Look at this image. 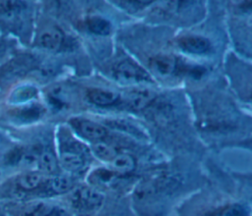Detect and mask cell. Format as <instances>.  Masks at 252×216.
<instances>
[{
  "label": "cell",
  "mask_w": 252,
  "mask_h": 216,
  "mask_svg": "<svg viewBox=\"0 0 252 216\" xmlns=\"http://www.w3.org/2000/svg\"><path fill=\"white\" fill-rule=\"evenodd\" d=\"M72 205L79 212L91 214L102 205L104 196L97 189L91 187H80L72 193Z\"/></svg>",
  "instance_id": "cell-1"
},
{
  "label": "cell",
  "mask_w": 252,
  "mask_h": 216,
  "mask_svg": "<svg viewBox=\"0 0 252 216\" xmlns=\"http://www.w3.org/2000/svg\"><path fill=\"white\" fill-rule=\"evenodd\" d=\"M113 78L123 83H133L151 81L147 72L129 58L117 61L111 70Z\"/></svg>",
  "instance_id": "cell-2"
},
{
  "label": "cell",
  "mask_w": 252,
  "mask_h": 216,
  "mask_svg": "<svg viewBox=\"0 0 252 216\" xmlns=\"http://www.w3.org/2000/svg\"><path fill=\"white\" fill-rule=\"evenodd\" d=\"M59 164L68 173H79L86 167V159L82 151V145L73 143L63 147L59 153Z\"/></svg>",
  "instance_id": "cell-3"
},
{
  "label": "cell",
  "mask_w": 252,
  "mask_h": 216,
  "mask_svg": "<svg viewBox=\"0 0 252 216\" xmlns=\"http://www.w3.org/2000/svg\"><path fill=\"white\" fill-rule=\"evenodd\" d=\"M70 124L79 135L91 141H99L105 137L107 134V131L103 126L88 119H72Z\"/></svg>",
  "instance_id": "cell-4"
},
{
  "label": "cell",
  "mask_w": 252,
  "mask_h": 216,
  "mask_svg": "<svg viewBox=\"0 0 252 216\" xmlns=\"http://www.w3.org/2000/svg\"><path fill=\"white\" fill-rule=\"evenodd\" d=\"M177 44L183 51L191 54H206L211 49L209 40L205 37L197 35L182 36L177 40Z\"/></svg>",
  "instance_id": "cell-5"
},
{
  "label": "cell",
  "mask_w": 252,
  "mask_h": 216,
  "mask_svg": "<svg viewBox=\"0 0 252 216\" xmlns=\"http://www.w3.org/2000/svg\"><path fill=\"white\" fill-rule=\"evenodd\" d=\"M38 43L44 49L55 51L63 43V34L57 27H49L40 33Z\"/></svg>",
  "instance_id": "cell-6"
},
{
  "label": "cell",
  "mask_w": 252,
  "mask_h": 216,
  "mask_svg": "<svg viewBox=\"0 0 252 216\" xmlns=\"http://www.w3.org/2000/svg\"><path fill=\"white\" fill-rule=\"evenodd\" d=\"M87 98L89 101L97 106H109L116 103L119 99V95L113 91L105 90L101 88H92L87 92Z\"/></svg>",
  "instance_id": "cell-7"
},
{
  "label": "cell",
  "mask_w": 252,
  "mask_h": 216,
  "mask_svg": "<svg viewBox=\"0 0 252 216\" xmlns=\"http://www.w3.org/2000/svg\"><path fill=\"white\" fill-rule=\"evenodd\" d=\"M152 68L161 76L172 74L177 66V60L171 55H158L152 58L150 62Z\"/></svg>",
  "instance_id": "cell-8"
},
{
  "label": "cell",
  "mask_w": 252,
  "mask_h": 216,
  "mask_svg": "<svg viewBox=\"0 0 252 216\" xmlns=\"http://www.w3.org/2000/svg\"><path fill=\"white\" fill-rule=\"evenodd\" d=\"M154 99V93L145 90L138 89L129 92L126 95V105L133 110H142Z\"/></svg>",
  "instance_id": "cell-9"
},
{
  "label": "cell",
  "mask_w": 252,
  "mask_h": 216,
  "mask_svg": "<svg viewBox=\"0 0 252 216\" xmlns=\"http://www.w3.org/2000/svg\"><path fill=\"white\" fill-rule=\"evenodd\" d=\"M53 206L44 200H32L27 202L21 209V216H49Z\"/></svg>",
  "instance_id": "cell-10"
},
{
  "label": "cell",
  "mask_w": 252,
  "mask_h": 216,
  "mask_svg": "<svg viewBox=\"0 0 252 216\" xmlns=\"http://www.w3.org/2000/svg\"><path fill=\"white\" fill-rule=\"evenodd\" d=\"M43 183V175L39 172H27L17 179V185L25 191L37 189Z\"/></svg>",
  "instance_id": "cell-11"
},
{
  "label": "cell",
  "mask_w": 252,
  "mask_h": 216,
  "mask_svg": "<svg viewBox=\"0 0 252 216\" xmlns=\"http://www.w3.org/2000/svg\"><path fill=\"white\" fill-rule=\"evenodd\" d=\"M36 165L38 167L39 173L42 175H53L57 170L58 160L55 158L51 151L44 150L38 155Z\"/></svg>",
  "instance_id": "cell-12"
},
{
  "label": "cell",
  "mask_w": 252,
  "mask_h": 216,
  "mask_svg": "<svg viewBox=\"0 0 252 216\" xmlns=\"http://www.w3.org/2000/svg\"><path fill=\"white\" fill-rule=\"evenodd\" d=\"M87 27L92 33L97 35H106L111 30V24L108 20L102 17L94 16L87 20Z\"/></svg>",
  "instance_id": "cell-13"
},
{
  "label": "cell",
  "mask_w": 252,
  "mask_h": 216,
  "mask_svg": "<svg viewBox=\"0 0 252 216\" xmlns=\"http://www.w3.org/2000/svg\"><path fill=\"white\" fill-rule=\"evenodd\" d=\"M49 189L55 193H64L73 189V180L67 175H53L48 181Z\"/></svg>",
  "instance_id": "cell-14"
},
{
  "label": "cell",
  "mask_w": 252,
  "mask_h": 216,
  "mask_svg": "<svg viewBox=\"0 0 252 216\" xmlns=\"http://www.w3.org/2000/svg\"><path fill=\"white\" fill-rule=\"evenodd\" d=\"M116 174L117 173L115 171L99 168V169L94 170L91 174L90 181H91L92 184H94L95 186L106 187L114 181V179L116 177Z\"/></svg>",
  "instance_id": "cell-15"
},
{
  "label": "cell",
  "mask_w": 252,
  "mask_h": 216,
  "mask_svg": "<svg viewBox=\"0 0 252 216\" xmlns=\"http://www.w3.org/2000/svg\"><path fill=\"white\" fill-rule=\"evenodd\" d=\"M92 150H93V153L94 154V156H96L100 160L109 161V162H111L118 154L113 146H111L105 142H102V141L94 142Z\"/></svg>",
  "instance_id": "cell-16"
},
{
  "label": "cell",
  "mask_w": 252,
  "mask_h": 216,
  "mask_svg": "<svg viewBox=\"0 0 252 216\" xmlns=\"http://www.w3.org/2000/svg\"><path fill=\"white\" fill-rule=\"evenodd\" d=\"M111 165L116 173H128L134 169L135 161L132 156L128 154H117L111 161Z\"/></svg>",
  "instance_id": "cell-17"
},
{
  "label": "cell",
  "mask_w": 252,
  "mask_h": 216,
  "mask_svg": "<svg viewBox=\"0 0 252 216\" xmlns=\"http://www.w3.org/2000/svg\"><path fill=\"white\" fill-rule=\"evenodd\" d=\"M36 93V90L34 87L32 86H23L20 87L16 92H15V96L14 100L17 102H23V101H27L29 99H32Z\"/></svg>",
  "instance_id": "cell-18"
},
{
  "label": "cell",
  "mask_w": 252,
  "mask_h": 216,
  "mask_svg": "<svg viewBox=\"0 0 252 216\" xmlns=\"http://www.w3.org/2000/svg\"><path fill=\"white\" fill-rule=\"evenodd\" d=\"M220 216H248V210L241 204H232L226 206Z\"/></svg>",
  "instance_id": "cell-19"
},
{
  "label": "cell",
  "mask_w": 252,
  "mask_h": 216,
  "mask_svg": "<svg viewBox=\"0 0 252 216\" xmlns=\"http://www.w3.org/2000/svg\"><path fill=\"white\" fill-rule=\"evenodd\" d=\"M117 2H119L118 4L121 7L126 8L129 11L130 10L136 11V10H140L144 7H147L148 5L152 4L153 1H133V0H131V1H117Z\"/></svg>",
  "instance_id": "cell-20"
},
{
  "label": "cell",
  "mask_w": 252,
  "mask_h": 216,
  "mask_svg": "<svg viewBox=\"0 0 252 216\" xmlns=\"http://www.w3.org/2000/svg\"><path fill=\"white\" fill-rule=\"evenodd\" d=\"M18 6H20V3L17 1H0V14L10 15Z\"/></svg>",
  "instance_id": "cell-21"
},
{
  "label": "cell",
  "mask_w": 252,
  "mask_h": 216,
  "mask_svg": "<svg viewBox=\"0 0 252 216\" xmlns=\"http://www.w3.org/2000/svg\"><path fill=\"white\" fill-rule=\"evenodd\" d=\"M242 6L245 8V9H252V1H245Z\"/></svg>",
  "instance_id": "cell-22"
}]
</instances>
